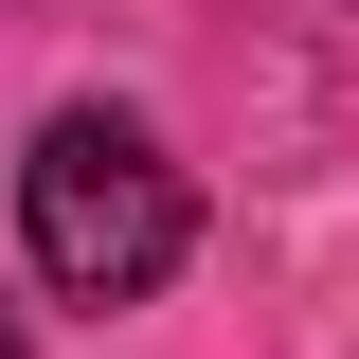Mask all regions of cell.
<instances>
[{
	"instance_id": "1",
	"label": "cell",
	"mask_w": 359,
	"mask_h": 359,
	"mask_svg": "<svg viewBox=\"0 0 359 359\" xmlns=\"http://www.w3.org/2000/svg\"><path fill=\"white\" fill-rule=\"evenodd\" d=\"M18 252H36V287H72V306H144V287L198 252V198H180V162L126 108H72V126H36V162H18Z\"/></svg>"
},
{
	"instance_id": "2",
	"label": "cell",
	"mask_w": 359,
	"mask_h": 359,
	"mask_svg": "<svg viewBox=\"0 0 359 359\" xmlns=\"http://www.w3.org/2000/svg\"><path fill=\"white\" fill-rule=\"evenodd\" d=\"M0 359H18V323H0Z\"/></svg>"
}]
</instances>
